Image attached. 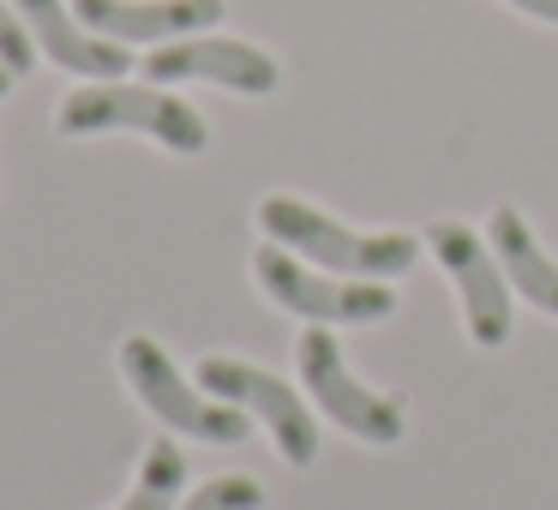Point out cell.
I'll list each match as a JSON object with an SVG mask.
<instances>
[{"label": "cell", "mask_w": 558, "mask_h": 510, "mask_svg": "<svg viewBox=\"0 0 558 510\" xmlns=\"http://www.w3.org/2000/svg\"><path fill=\"white\" fill-rule=\"evenodd\" d=\"M294 366H301L306 397H318V414H330L349 438H361V445H402V433H409V409H402L397 397H385V390L361 385V378L349 373V361H342V342L330 337L325 325L301 330V342H294Z\"/></svg>", "instance_id": "cell-4"}, {"label": "cell", "mask_w": 558, "mask_h": 510, "mask_svg": "<svg viewBox=\"0 0 558 510\" xmlns=\"http://www.w3.org/2000/svg\"><path fill=\"white\" fill-rule=\"evenodd\" d=\"M253 217H258V229H265V241L289 246V253H306L318 270H337V277L385 282V277L414 270V258H421L414 234H354V229H342L337 217H325L318 205L289 198V193H265Z\"/></svg>", "instance_id": "cell-2"}, {"label": "cell", "mask_w": 558, "mask_h": 510, "mask_svg": "<svg viewBox=\"0 0 558 510\" xmlns=\"http://www.w3.org/2000/svg\"><path fill=\"white\" fill-rule=\"evenodd\" d=\"M522 19H541V25H558V0H510Z\"/></svg>", "instance_id": "cell-15"}, {"label": "cell", "mask_w": 558, "mask_h": 510, "mask_svg": "<svg viewBox=\"0 0 558 510\" xmlns=\"http://www.w3.org/2000/svg\"><path fill=\"white\" fill-rule=\"evenodd\" d=\"M13 78H19L13 66H0V97H7V90H13Z\"/></svg>", "instance_id": "cell-16"}, {"label": "cell", "mask_w": 558, "mask_h": 510, "mask_svg": "<svg viewBox=\"0 0 558 510\" xmlns=\"http://www.w3.org/2000/svg\"><path fill=\"white\" fill-rule=\"evenodd\" d=\"M258 505H265L258 481H246V474H217V481L181 493V505H174V510H258Z\"/></svg>", "instance_id": "cell-13"}, {"label": "cell", "mask_w": 558, "mask_h": 510, "mask_svg": "<svg viewBox=\"0 0 558 510\" xmlns=\"http://www.w3.org/2000/svg\"><path fill=\"white\" fill-rule=\"evenodd\" d=\"M426 253L445 265L450 289H457L462 325H469L474 349L510 342V277H505V265H498L493 241H481V234L457 217H438L433 229H426Z\"/></svg>", "instance_id": "cell-7"}, {"label": "cell", "mask_w": 558, "mask_h": 510, "mask_svg": "<svg viewBox=\"0 0 558 510\" xmlns=\"http://www.w3.org/2000/svg\"><path fill=\"white\" fill-rule=\"evenodd\" d=\"M486 241H493L498 265H505L510 289L522 294V301H534L541 313L558 318V265L541 253V241H534V229L522 222L517 205H498L493 222H486Z\"/></svg>", "instance_id": "cell-11"}, {"label": "cell", "mask_w": 558, "mask_h": 510, "mask_svg": "<svg viewBox=\"0 0 558 510\" xmlns=\"http://www.w3.org/2000/svg\"><path fill=\"white\" fill-rule=\"evenodd\" d=\"M198 385L217 402H229V409L265 421L270 445L282 450L289 469H313L318 462V414L306 409V397H294L277 373H265V366H253V361H234V354H205V361H198Z\"/></svg>", "instance_id": "cell-6"}, {"label": "cell", "mask_w": 558, "mask_h": 510, "mask_svg": "<svg viewBox=\"0 0 558 510\" xmlns=\"http://www.w3.org/2000/svg\"><path fill=\"white\" fill-rule=\"evenodd\" d=\"M253 282L282 306V313L306 318V325H378V318L397 313V294L385 282H337V277H318L306 270L289 246L265 241L253 253Z\"/></svg>", "instance_id": "cell-5"}, {"label": "cell", "mask_w": 558, "mask_h": 510, "mask_svg": "<svg viewBox=\"0 0 558 510\" xmlns=\"http://www.w3.org/2000/svg\"><path fill=\"white\" fill-rule=\"evenodd\" d=\"M181 493H186V457H181V445H174V438H150L145 462H138L133 493H126L114 510H174V505H181Z\"/></svg>", "instance_id": "cell-12"}, {"label": "cell", "mask_w": 558, "mask_h": 510, "mask_svg": "<svg viewBox=\"0 0 558 510\" xmlns=\"http://www.w3.org/2000/svg\"><path fill=\"white\" fill-rule=\"evenodd\" d=\"M145 78L150 85H222V90H234V97H270V90L282 85V66H277V54H265L258 42L198 31V37L150 49Z\"/></svg>", "instance_id": "cell-8"}, {"label": "cell", "mask_w": 558, "mask_h": 510, "mask_svg": "<svg viewBox=\"0 0 558 510\" xmlns=\"http://www.w3.org/2000/svg\"><path fill=\"white\" fill-rule=\"evenodd\" d=\"M121 373H126V385H133V397L145 402L174 438H198V445H246V438H253V414L217 402L205 385H186L162 342L121 337Z\"/></svg>", "instance_id": "cell-3"}, {"label": "cell", "mask_w": 558, "mask_h": 510, "mask_svg": "<svg viewBox=\"0 0 558 510\" xmlns=\"http://www.w3.org/2000/svg\"><path fill=\"white\" fill-rule=\"evenodd\" d=\"M13 7L31 25V42H37V54L49 66H61L73 78H126V66H133L126 49L97 37V31H85V19L66 0H13Z\"/></svg>", "instance_id": "cell-10"}, {"label": "cell", "mask_w": 558, "mask_h": 510, "mask_svg": "<svg viewBox=\"0 0 558 510\" xmlns=\"http://www.w3.org/2000/svg\"><path fill=\"white\" fill-rule=\"evenodd\" d=\"M61 138H97V133H145L150 145L174 157H198L210 145V126L193 102H181L169 85H121V78H90L66 90L54 109Z\"/></svg>", "instance_id": "cell-1"}, {"label": "cell", "mask_w": 558, "mask_h": 510, "mask_svg": "<svg viewBox=\"0 0 558 510\" xmlns=\"http://www.w3.org/2000/svg\"><path fill=\"white\" fill-rule=\"evenodd\" d=\"M73 13L85 19V31L121 42H181V37H198L222 19V0H73Z\"/></svg>", "instance_id": "cell-9"}, {"label": "cell", "mask_w": 558, "mask_h": 510, "mask_svg": "<svg viewBox=\"0 0 558 510\" xmlns=\"http://www.w3.org/2000/svg\"><path fill=\"white\" fill-rule=\"evenodd\" d=\"M37 61V42H31V25L19 19L13 0H0V66H13V73H31Z\"/></svg>", "instance_id": "cell-14"}]
</instances>
